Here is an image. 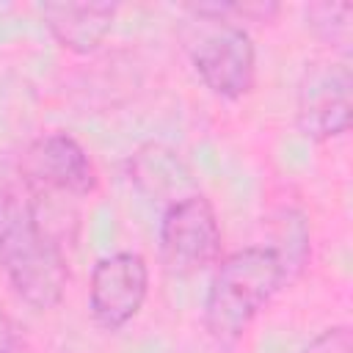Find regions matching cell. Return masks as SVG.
I'll list each match as a JSON object with an SVG mask.
<instances>
[{
    "mask_svg": "<svg viewBox=\"0 0 353 353\" xmlns=\"http://www.w3.org/2000/svg\"><path fill=\"white\" fill-rule=\"evenodd\" d=\"M39 11L52 39L74 55L97 52L119 14L113 3H44Z\"/></svg>",
    "mask_w": 353,
    "mask_h": 353,
    "instance_id": "8",
    "label": "cell"
},
{
    "mask_svg": "<svg viewBox=\"0 0 353 353\" xmlns=\"http://www.w3.org/2000/svg\"><path fill=\"white\" fill-rule=\"evenodd\" d=\"M149 295V265L138 251H113L94 262L88 312L105 331H119L138 317Z\"/></svg>",
    "mask_w": 353,
    "mask_h": 353,
    "instance_id": "7",
    "label": "cell"
},
{
    "mask_svg": "<svg viewBox=\"0 0 353 353\" xmlns=\"http://www.w3.org/2000/svg\"><path fill=\"white\" fill-rule=\"evenodd\" d=\"M182 47L199 80L221 99H243L256 83V47L248 28L215 8L196 3L185 8L179 25Z\"/></svg>",
    "mask_w": 353,
    "mask_h": 353,
    "instance_id": "3",
    "label": "cell"
},
{
    "mask_svg": "<svg viewBox=\"0 0 353 353\" xmlns=\"http://www.w3.org/2000/svg\"><path fill=\"white\" fill-rule=\"evenodd\" d=\"M290 281L273 245H245L215 265L204 298V328L221 347H234L254 317Z\"/></svg>",
    "mask_w": 353,
    "mask_h": 353,
    "instance_id": "2",
    "label": "cell"
},
{
    "mask_svg": "<svg viewBox=\"0 0 353 353\" xmlns=\"http://www.w3.org/2000/svg\"><path fill=\"white\" fill-rule=\"evenodd\" d=\"M0 353H22L19 328L3 309H0Z\"/></svg>",
    "mask_w": 353,
    "mask_h": 353,
    "instance_id": "12",
    "label": "cell"
},
{
    "mask_svg": "<svg viewBox=\"0 0 353 353\" xmlns=\"http://www.w3.org/2000/svg\"><path fill=\"white\" fill-rule=\"evenodd\" d=\"M19 176L36 199H85L99 188V171L85 146L63 132L52 130L30 141L19 160Z\"/></svg>",
    "mask_w": 353,
    "mask_h": 353,
    "instance_id": "4",
    "label": "cell"
},
{
    "mask_svg": "<svg viewBox=\"0 0 353 353\" xmlns=\"http://www.w3.org/2000/svg\"><path fill=\"white\" fill-rule=\"evenodd\" d=\"M353 72L350 58L317 61L303 72L295 99V124L309 141H331L350 130Z\"/></svg>",
    "mask_w": 353,
    "mask_h": 353,
    "instance_id": "6",
    "label": "cell"
},
{
    "mask_svg": "<svg viewBox=\"0 0 353 353\" xmlns=\"http://www.w3.org/2000/svg\"><path fill=\"white\" fill-rule=\"evenodd\" d=\"M0 268L28 306L47 312L63 301L69 265L61 237L44 221L19 171L6 168H0Z\"/></svg>",
    "mask_w": 353,
    "mask_h": 353,
    "instance_id": "1",
    "label": "cell"
},
{
    "mask_svg": "<svg viewBox=\"0 0 353 353\" xmlns=\"http://www.w3.org/2000/svg\"><path fill=\"white\" fill-rule=\"evenodd\" d=\"M350 14H353V8L347 3H317L309 8V25L323 39H336V36L347 33Z\"/></svg>",
    "mask_w": 353,
    "mask_h": 353,
    "instance_id": "10",
    "label": "cell"
},
{
    "mask_svg": "<svg viewBox=\"0 0 353 353\" xmlns=\"http://www.w3.org/2000/svg\"><path fill=\"white\" fill-rule=\"evenodd\" d=\"M130 179L149 201H163L165 207L199 193L179 152L163 143H146L130 157Z\"/></svg>",
    "mask_w": 353,
    "mask_h": 353,
    "instance_id": "9",
    "label": "cell"
},
{
    "mask_svg": "<svg viewBox=\"0 0 353 353\" xmlns=\"http://www.w3.org/2000/svg\"><path fill=\"white\" fill-rule=\"evenodd\" d=\"M301 353H353V331L350 325H331L317 334Z\"/></svg>",
    "mask_w": 353,
    "mask_h": 353,
    "instance_id": "11",
    "label": "cell"
},
{
    "mask_svg": "<svg viewBox=\"0 0 353 353\" xmlns=\"http://www.w3.org/2000/svg\"><path fill=\"white\" fill-rule=\"evenodd\" d=\"M160 256L168 273L193 276L210 270L221 262L223 232L215 215V207L204 193H193L160 215Z\"/></svg>",
    "mask_w": 353,
    "mask_h": 353,
    "instance_id": "5",
    "label": "cell"
}]
</instances>
